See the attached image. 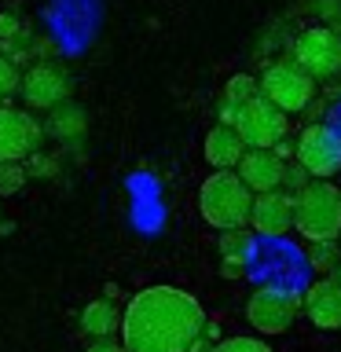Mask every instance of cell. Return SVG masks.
<instances>
[{
  "label": "cell",
  "mask_w": 341,
  "mask_h": 352,
  "mask_svg": "<svg viewBox=\"0 0 341 352\" xmlns=\"http://www.w3.org/2000/svg\"><path fill=\"white\" fill-rule=\"evenodd\" d=\"M257 81H261V96L268 99L272 107H279L286 118L301 114V110H308V107L316 103V81L294 59L268 63Z\"/></svg>",
  "instance_id": "8992f818"
},
{
  "label": "cell",
  "mask_w": 341,
  "mask_h": 352,
  "mask_svg": "<svg viewBox=\"0 0 341 352\" xmlns=\"http://www.w3.org/2000/svg\"><path fill=\"white\" fill-rule=\"evenodd\" d=\"M206 312L180 286H147L132 294L121 316L125 352H195L206 334Z\"/></svg>",
  "instance_id": "6da1fadb"
},
{
  "label": "cell",
  "mask_w": 341,
  "mask_h": 352,
  "mask_svg": "<svg viewBox=\"0 0 341 352\" xmlns=\"http://www.w3.org/2000/svg\"><path fill=\"white\" fill-rule=\"evenodd\" d=\"M294 162L308 173V180H334L341 173V129L330 121H312L297 132Z\"/></svg>",
  "instance_id": "5b68a950"
},
{
  "label": "cell",
  "mask_w": 341,
  "mask_h": 352,
  "mask_svg": "<svg viewBox=\"0 0 341 352\" xmlns=\"http://www.w3.org/2000/svg\"><path fill=\"white\" fill-rule=\"evenodd\" d=\"M316 11H319L327 22H338V19H341V0H319Z\"/></svg>",
  "instance_id": "484cf974"
},
{
  "label": "cell",
  "mask_w": 341,
  "mask_h": 352,
  "mask_svg": "<svg viewBox=\"0 0 341 352\" xmlns=\"http://www.w3.org/2000/svg\"><path fill=\"white\" fill-rule=\"evenodd\" d=\"M26 165L22 162H0V198L22 191V184H26Z\"/></svg>",
  "instance_id": "44dd1931"
},
{
  "label": "cell",
  "mask_w": 341,
  "mask_h": 352,
  "mask_svg": "<svg viewBox=\"0 0 341 352\" xmlns=\"http://www.w3.org/2000/svg\"><path fill=\"white\" fill-rule=\"evenodd\" d=\"M257 96H261V81H257V77H253V74H235V77H228L220 103L231 107V110H239V107H246L250 99H257Z\"/></svg>",
  "instance_id": "d6986e66"
},
{
  "label": "cell",
  "mask_w": 341,
  "mask_h": 352,
  "mask_svg": "<svg viewBox=\"0 0 341 352\" xmlns=\"http://www.w3.org/2000/svg\"><path fill=\"white\" fill-rule=\"evenodd\" d=\"M235 132L250 151H275L286 140V132H290V118L279 107H272L264 96H257L246 107H239Z\"/></svg>",
  "instance_id": "ba28073f"
},
{
  "label": "cell",
  "mask_w": 341,
  "mask_h": 352,
  "mask_svg": "<svg viewBox=\"0 0 341 352\" xmlns=\"http://www.w3.org/2000/svg\"><path fill=\"white\" fill-rule=\"evenodd\" d=\"M294 231L305 242H341V187L334 180H308L294 195Z\"/></svg>",
  "instance_id": "3957f363"
},
{
  "label": "cell",
  "mask_w": 341,
  "mask_h": 352,
  "mask_svg": "<svg viewBox=\"0 0 341 352\" xmlns=\"http://www.w3.org/2000/svg\"><path fill=\"white\" fill-rule=\"evenodd\" d=\"M250 231L257 239L283 242L294 231V195L290 191H268L253 198V213H250Z\"/></svg>",
  "instance_id": "8fae6325"
},
{
  "label": "cell",
  "mask_w": 341,
  "mask_h": 352,
  "mask_svg": "<svg viewBox=\"0 0 341 352\" xmlns=\"http://www.w3.org/2000/svg\"><path fill=\"white\" fill-rule=\"evenodd\" d=\"M297 316H301V294L297 286H279V283H261L246 301V323L261 338L286 334Z\"/></svg>",
  "instance_id": "277c9868"
},
{
  "label": "cell",
  "mask_w": 341,
  "mask_h": 352,
  "mask_svg": "<svg viewBox=\"0 0 341 352\" xmlns=\"http://www.w3.org/2000/svg\"><path fill=\"white\" fill-rule=\"evenodd\" d=\"M250 147L242 143V136L231 125H213L206 132V143H202V154H206V162L213 165L217 173H224V169H239V162H242V154H246Z\"/></svg>",
  "instance_id": "5bb4252c"
},
{
  "label": "cell",
  "mask_w": 341,
  "mask_h": 352,
  "mask_svg": "<svg viewBox=\"0 0 341 352\" xmlns=\"http://www.w3.org/2000/svg\"><path fill=\"white\" fill-rule=\"evenodd\" d=\"M253 198L257 195L239 180V173L224 169L206 176V184L198 187V213L217 231H239V228H250Z\"/></svg>",
  "instance_id": "7a4b0ae2"
},
{
  "label": "cell",
  "mask_w": 341,
  "mask_h": 352,
  "mask_svg": "<svg viewBox=\"0 0 341 352\" xmlns=\"http://www.w3.org/2000/svg\"><path fill=\"white\" fill-rule=\"evenodd\" d=\"M26 173H30V176H41V180H48V176L59 173V158H55V154H44V151H33L30 162H26Z\"/></svg>",
  "instance_id": "603a6c76"
},
{
  "label": "cell",
  "mask_w": 341,
  "mask_h": 352,
  "mask_svg": "<svg viewBox=\"0 0 341 352\" xmlns=\"http://www.w3.org/2000/svg\"><path fill=\"white\" fill-rule=\"evenodd\" d=\"M275 154H279L283 162H294V143H286V140H283L279 147H275Z\"/></svg>",
  "instance_id": "f1b7e54d"
},
{
  "label": "cell",
  "mask_w": 341,
  "mask_h": 352,
  "mask_svg": "<svg viewBox=\"0 0 341 352\" xmlns=\"http://www.w3.org/2000/svg\"><path fill=\"white\" fill-rule=\"evenodd\" d=\"M41 136L44 125L30 110H15V107H0V162H22L33 151H41Z\"/></svg>",
  "instance_id": "30bf717a"
},
{
  "label": "cell",
  "mask_w": 341,
  "mask_h": 352,
  "mask_svg": "<svg viewBox=\"0 0 341 352\" xmlns=\"http://www.w3.org/2000/svg\"><path fill=\"white\" fill-rule=\"evenodd\" d=\"M70 92H74V81L59 63L30 66V70L22 74V88H19L26 110H55L59 103L70 99Z\"/></svg>",
  "instance_id": "9c48e42d"
},
{
  "label": "cell",
  "mask_w": 341,
  "mask_h": 352,
  "mask_svg": "<svg viewBox=\"0 0 341 352\" xmlns=\"http://www.w3.org/2000/svg\"><path fill=\"white\" fill-rule=\"evenodd\" d=\"M213 352H275L264 338H253V334H235V338H220Z\"/></svg>",
  "instance_id": "ffe728a7"
},
{
  "label": "cell",
  "mask_w": 341,
  "mask_h": 352,
  "mask_svg": "<svg viewBox=\"0 0 341 352\" xmlns=\"http://www.w3.org/2000/svg\"><path fill=\"white\" fill-rule=\"evenodd\" d=\"M286 165L275 151H246L239 162V180L250 187L253 195H268V191H279L283 180H286Z\"/></svg>",
  "instance_id": "4fadbf2b"
},
{
  "label": "cell",
  "mask_w": 341,
  "mask_h": 352,
  "mask_svg": "<svg viewBox=\"0 0 341 352\" xmlns=\"http://www.w3.org/2000/svg\"><path fill=\"white\" fill-rule=\"evenodd\" d=\"M220 275H224V279H242V275H246V268H235V264H220Z\"/></svg>",
  "instance_id": "83f0119b"
},
{
  "label": "cell",
  "mask_w": 341,
  "mask_h": 352,
  "mask_svg": "<svg viewBox=\"0 0 341 352\" xmlns=\"http://www.w3.org/2000/svg\"><path fill=\"white\" fill-rule=\"evenodd\" d=\"M341 264V242H308L305 246V268L316 275H334Z\"/></svg>",
  "instance_id": "ac0fdd59"
},
{
  "label": "cell",
  "mask_w": 341,
  "mask_h": 352,
  "mask_svg": "<svg viewBox=\"0 0 341 352\" xmlns=\"http://www.w3.org/2000/svg\"><path fill=\"white\" fill-rule=\"evenodd\" d=\"M301 312L319 330H341V283L319 275L301 290Z\"/></svg>",
  "instance_id": "7c38bea8"
},
{
  "label": "cell",
  "mask_w": 341,
  "mask_h": 352,
  "mask_svg": "<svg viewBox=\"0 0 341 352\" xmlns=\"http://www.w3.org/2000/svg\"><path fill=\"white\" fill-rule=\"evenodd\" d=\"M290 59L312 77V81H334L341 74V33L330 26H312L294 41Z\"/></svg>",
  "instance_id": "52a82bcc"
},
{
  "label": "cell",
  "mask_w": 341,
  "mask_h": 352,
  "mask_svg": "<svg viewBox=\"0 0 341 352\" xmlns=\"http://www.w3.org/2000/svg\"><path fill=\"white\" fill-rule=\"evenodd\" d=\"M44 132L55 140H81L85 132H88V114H85V107H77V103H59L55 110H48V121H44Z\"/></svg>",
  "instance_id": "2e32d148"
},
{
  "label": "cell",
  "mask_w": 341,
  "mask_h": 352,
  "mask_svg": "<svg viewBox=\"0 0 341 352\" xmlns=\"http://www.w3.org/2000/svg\"><path fill=\"white\" fill-rule=\"evenodd\" d=\"M217 250H220V264H235V268H246L250 272L253 257H257V235H253L250 228L220 231Z\"/></svg>",
  "instance_id": "e0dca14e"
},
{
  "label": "cell",
  "mask_w": 341,
  "mask_h": 352,
  "mask_svg": "<svg viewBox=\"0 0 341 352\" xmlns=\"http://www.w3.org/2000/svg\"><path fill=\"white\" fill-rule=\"evenodd\" d=\"M19 37H26V26H22V19L15 15V11H0V44L19 41Z\"/></svg>",
  "instance_id": "cb8c5ba5"
},
{
  "label": "cell",
  "mask_w": 341,
  "mask_h": 352,
  "mask_svg": "<svg viewBox=\"0 0 341 352\" xmlns=\"http://www.w3.org/2000/svg\"><path fill=\"white\" fill-rule=\"evenodd\" d=\"M88 352H125V345H118V341H96V345H88Z\"/></svg>",
  "instance_id": "4316f807"
},
{
  "label": "cell",
  "mask_w": 341,
  "mask_h": 352,
  "mask_svg": "<svg viewBox=\"0 0 341 352\" xmlns=\"http://www.w3.org/2000/svg\"><path fill=\"white\" fill-rule=\"evenodd\" d=\"M301 187H308V173L301 169L297 162H290L286 165V180H283V191H290V195H297Z\"/></svg>",
  "instance_id": "d4e9b609"
},
{
  "label": "cell",
  "mask_w": 341,
  "mask_h": 352,
  "mask_svg": "<svg viewBox=\"0 0 341 352\" xmlns=\"http://www.w3.org/2000/svg\"><path fill=\"white\" fill-rule=\"evenodd\" d=\"M22 88V74H19V66L8 59V55H0V107L8 103L11 96H15Z\"/></svg>",
  "instance_id": "7402d4cb"
},
{
  "label": "cell",
  "mask_w": 341,
  "mask_h": 352,
  "mask_svg": "<svg viewBox=\"0 0 341 352\" xmlns=\"http://www.w3.org/2000/svg\"><path fill=\"white\" fill-rule=\"evenodd\" d=\"M121 316H125V312H118V305L110 301V297H99V301H88L85 305L81 330H85L88 338H96V341H110V334L121 330Z\"/></svg>",
  "instance_id": "9a60e30c"
}]
</instances>
